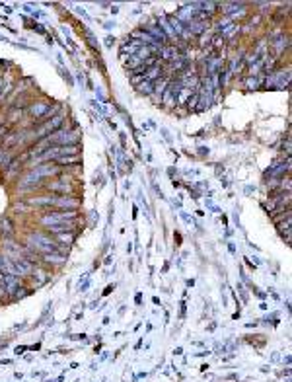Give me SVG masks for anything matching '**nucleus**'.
I'll return each instance as SVG.
<instances>
[{"label": "nucleus", "mask_w": 292, "mask_h": 382, "mask_svg": "<svg viewBox=\"0 0 292 382\" xmlns=\"http://www.w3.org/2000/svg\"><path fill=\"white\" fill-rule=\"evenodd\" d=\"M78 148L76 146H53V148H47L45 154H41V160H61V156L65 154H74Z\"/></svg>", "instance_id": "f257e3e1"}, {"label": "nucleus", "mask_w": 292, "mask_h": 382, "mask_svg": "<svg viewBox=\"0 0 292 382\" xmlns=\"http://www.w3.org/2000/svg\"><path fill=\"white\" fill-rule=\"evenodd\" d=\"M72 219H76V213H74V211H70V213H53L51 217H43L41 223L43 224H55V223L66 224V221H72Z\"/></svg>", "instance_id": "f03ea898"}, {"label": "nucleus", "mask_w": 292, "mask_h": 382, "mask_svg": "<svg viewBox=\"0 0 292 382\" xmlns=\"http://www.w3.org/2000/svg\"><path fill=\"white\" fill-rule=\"evenodd\" d=\"M162 66L160 64H152V68L148 70V74H142V78L146 80V82H152V80H156V78H160L162 76Z\"/></svg>", "instance_id": "7ed1b4c3"}, {"label": "nucleus", "mask_w": 292, "mask_h": 382, "mask_svg": "<svg viewBox=\"0 0 292 382\" xmlns=\"http://www.w3.org/2000/svg\"><path fill=\"white\" fill-rule=\"evenodd\" d=\"M136 88H138V92H142V94H150V92L154 90V84H152V82L142 80V84H140V86H136Z\"/></svg>", "instance_id": "20e7f679"}]
</instances>
